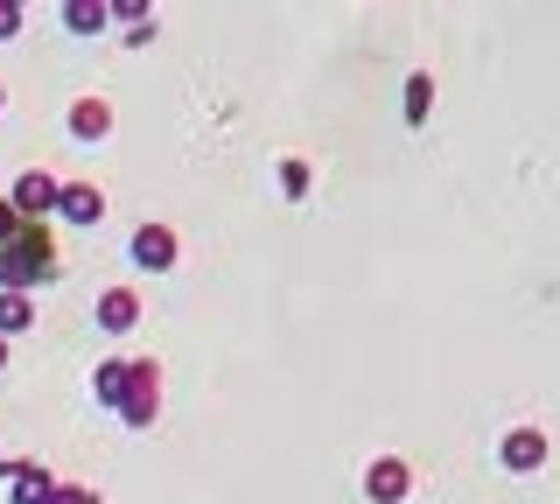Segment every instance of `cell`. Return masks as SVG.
I'll use <instances>...</instances> for the list:
<instances>
[{"mask_svg": "<svg viewBox=\"0 0 560 504\" xmlns=\"http://www.w3.org/2000/svg\"><path fill=\"white\" fill-rule=\"evenodd\" d=\"M63 273V259H57V246H49V232L43 224H22V232L0 246V288L8 294H35V288H49Z\"/></svg>", "mask_w": 560, "mask_h": 504, "instance_id": "1", "label": "cell"}, {"mask_svg": "<svg viewBox=\"0 0 560 504\" xmlns=\"http://www.w3.org/2000/svg\"><path fill=\"white\" fill-rule=\"evenodd\" d=\"M113 413H119L127 427H154V413H162V364H154V358H133L127 392H119Z\"/></svg>", "mask_w": 560, "mask_h": 504, "instance_id": "2", "label": "cell"}, {"mask_svg": "<svg viewBox=\"0 0 560 504\" xmlns=\"http://www.w3.org/2000/svg\"><path fill=\"white\" fill-rule=\"evenodd\" d=\"M133 267L140 273H175V259H183V238H175V224H140V232L127 238Z\"/></svg>", "mask_w": 560, "mask_h": 504, "instance_id": "3", "label": "cell"}, {"mask_svg": "<svg viewBox=\"0 0 560 504\" xmlns=\"http://www.w3.org/2000/svg\"><path fill=\"white\" fill-rule=\"evenodd\" d=\"M57 176H49V168H28V176H14V189H8V203H14V218L22 224H43L49 211H57Z\"/></svg>", "mask_w": 560, "mask_h": 504, "instance_id": "4", "label": "cell"}, {"mask_svg": "<svg viewBox=\"0 0 560 504\" xmlns=\"http://www.w3.org/2000/svg\"><path fill=\"white\" fill-rule=\"evenodd\" d=\"M364 497L372 504H407L413 497V462L407 456H372V469H364Z\"/></svg>", "mask_w": 560, "mask_h": 504, "instance_id": "5", "label": "cell"}, {"mask_svg": "<svg viewBox=\"0 0 560 504\" xmlns=\"http://www.w3.org/2000/svg\"><path fill=\"white\" fill-rule=\"evenodd\" d=\"M57 218L78 224V232H92V224L105 218V189H98V183H63V189H57Z\"/></svg>", "mask_w": 560, "mask_h": 504, "instance_id": "6", "label": "cell"}, {"mask_svg": "<svg viewBox=\"0 0 560 504\" xmlns=\"http://www.w3.org/2000/svg\"><path fill=\"white\" fill-rule=\"evenodd\" d=\"M498 462L512 469V477H533V469L547 462V434H539V427H512V434L498 442Z\"/></svg>", "mask_w": 560, "mask_h": 504, "instance_id": "7", "label": "cell"}, {"mask_svg": "<svg viewBox=\"0 0 560 504\" xmlns=\"http://www.w3.org/2000/svg\"><path fill=\"white\" fill-rule=\"evenodd\" d=\"M70 141H84V148H98L105 133H113V106H105V98H78V106H70Z\"/></svg>", "mask_w": 560, "mask_h": 504, "instance_id": "8", "label": "cell"}, {"mask_svg": "<svg viewBox=\"0 0 560 504\" xmlns=\"http://www.w3.org/2000/svg\"><path fill=\"white\" fill-rule=\"evenodd\" d=\"M133 323H140V294L133 288H105L98 294V329H105V337H127Z\"/></svg>", "mask_w": 560, "mask_h": 504, "instance_id": "9", "label": "cell"}, {"mask_svg": "<svg viewBox=\"0 0 560 504\" xmlns=\"http://www.w3.org/2000/svg\"><path fill=\"white\" fill-rule=\"evenodd\" d=\"M49 491H57V477H49L43 462H14L8 469V504H49Z\"/></svg>", "mask_w": 560, "mask_h": 504, "instance_id": "10", "label": "cell"}, {"mask_svg": "<svg viewBox=\"0 0 560 504\" xmlns=\"http://www.w3.org/2000/svg\"><path fill=\"white\" fill-rule=\"evenodd\" d=\"M28 329H35V294H8V288H0V343L28 337Z\"/></svg>", "mask_w": 560, "mask_h": 504, "instance_id": "11", "label": "cell"}, {"mask_svg": "<svg viewBox=\"0 0 560 504\" xmlns=\"http://www.w3.org/2000/svg\"><path fill=\"white\" fill-rule=\"evenodd\" d=\"M105 22H113V8H105V0H70V8H63V28H70V36H98Z\"/></svg>", "mask_w": 560, "mask_h": 504, "instance_id": "12", "label": "cell"}, {"mask_svg": "<svg viewBox=\"0 0 560 504\" xmlns=\"http://www.w3.org/2000/svg\"><path fill=\"white\" fill-rule=\"evenodd\" d=\"M428 113H434V78L413 71V78H407V127H420Z\"/></svg>", "mask_w": 560, "mask_h": 504, "instance_id": "13", "label": "cell"}, {"mask_svg": "<svg viewBox=\"0 0 560 504\" xmlns=\"http://www.w3.org/2000/svg\"><path fill=\"white\" fill-rule=\"evenodd\" d=\"M308 162H280V189H288V197H308Z\"/></svg>", "mask_w": 560, "mask_h": 504, "instance_id": "14", "label": "cell"}, {"mask_svg": "<svg viewBox=\"0 0 560 504\" xmlns=\"http://www.w3.org/2000/svg\"><path fill=\"white\" fill-rule=\"evenodd\" d=\"M113 22L133 28V22H154V14H148V0H113Z\"/></svg>", "mask_w": 560, "mask_h": 504, "instance_id": "15", "label": "cell"}, {"mask_svg": "<svg viewBox=\"0 0 560 504\" xmlns=\"http://www.w3.org/2000/svg\"><path fill=\"white\" fill-rule=\"evenodd\" d=\"M14 28H22V8H14V0H0V43H8Z\"/></svg>", "mask_w": 560, "mask_h": 504, "instance_id": "16", "label": "cell"}, {"mask_svg": "<svg viewBox=\"0 0 560 504\" xmlns=\"http://www.w3.org/2000/svg\"><path fill=\"white\" fill-rule=\"evenodd\" d=\"M14 232H22V218H14V203H8V197H0V246H8V238H14Z\"/></svg>", "mask_w": 560, "mask_h": 504, "instance_id": "17", "label": "cell"}, {"mask_svg": "<svg viewBox=\"0 0 560 504\" xmlns=\"http://www.w3.org/2000/svg\"><path fill=\"white\" fill-rule=\"evenodd\" d=\"M0 372H8V343H0Z\"/></svg>", "mask_w": 560, "mask_h": 504, "instance_id": "18", "label": "cell"}, {"mask_svg": "<svg viewBox=\"0 0 560 504\" xmlns=\"http://www.w3.org/2000/svg\"><path fill=\"white\" fill-rule=\"evenodd\" d=\"M0 113H8V84H0Z\"/></svg>", "mask_w": 560, "mask_h": 504, "instance_id": "19", "label": "cell"}]
</instances>
